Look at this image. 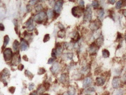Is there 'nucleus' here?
Instances as JSON below:
<instances>
[{
	"instance_id": "nucleus-1",
	"label": "nucleus",
	"mask_w": 126,
	"mask_h": 95,
	"mask_svg": "<svg viewBox=\"0 0 126 95\" xmlns=\"http://www.w3.org/2000/svg\"><path fill=\"white\" fill-rule=\"evenodd\" d=\"M62 69H63V63L61 60H56L53 65H51V67L50 68L51 74L54 76L61 74Z\"/></svg>"
},
{
	"instance_id": "nucleus-2",
	"label": "nucleus",
	"mask_w": 126,
	"mask_h": 95,
	"mask_svg": "<svg viewBox=\"0 0 126 95\" xmlns=\"http://www.w3.org/2000/svg\"><path fill=\"white\" fill-rule=\"evenodd\" d=\"M93 19V8L91 5H88L85 8V12L83 15V22H91Z\"/></svg>"
},
{
	"instance_id": "nucleus-3",
	"label": "nucleus",
	"mask_w": 126,
	"mask_h": 95,
	"mask_svg": "<svg viewBox=\"0 0 126 95\" xmlns=\"http://www.w3.org/2000/svg\"><path fill=\"white\" fill-rule=\"evenodd\" d=\"M33 20L34 22H36L37 24H42L44 22H45L48 20L45 11L37 13L36 14H35V16L33 18Z\"/></svg>"
},
{
	"instance_id": "nucleus-4",
	"label": "nucleus",
	"mask_w": 126,
	"mask_h": 95,
	"mask_svg": "<svg viewBox=\"0 0 126 95\" xmlns=\"http://www.w3.org/2000/svg\"><path fill=\"white\" fill-rule=\"evenodd\" d=\"M85 12V8L80 7L78 5L77 6H73L71 9V13L73 15V17L75 18H81L84 15Z\"/></svg>"
},
{
	"instance_id": "nucleus-5",
	"label": "nucleus",
	"mask_w": 126,
	"mask_h": 95,
	"mask_svg": "<svg viewBox=\"0 0 126 95\" xmlns=\"http://www.w3.org/2000/svg\"><path fill=\"white\" fill-rule=\"evenodd\" d=\"M101 26H102V22L100 20H99L97 19L91 21L90 22V24H89V28H90V30L93 33L99 30V28H101Z\"/></svg>"
},
{
	"instance_id": "nucleus-6",
	"label": "nucleus",
	"mask_w": 126,
	"mask_h": 95,
	"mask_svg": "<svg viewBox=\"0 0 126 95\" xmlns=\"http://www.w3.org/2000/svg\"><path fill=\"white\" fill-rule=\"evenodd\" d=\"M63 5H64V1H62V0H59V1H56L55 5L53 7V9L55 12V13L56 14V16L60 15L62 9H63Z\"/></svg>"
},
{
	"instance_id": "nucleus-7",
	"label": "nucleus",
	"mask_w": 126,
	"mask_h": 95,
	"mask_svg": "<svg viewBox=\"0 0 126 95\" xmlns=\"http://www.w3.org/2000/svg\"><path fill=\"white\" fill-rule=\"evenodd\" d=\"M54 51H55V53H56V58L57 59H60L62 57V56L64 53V48L62 47V43H57L56 47L54 48Z\"/></svg>"
},
{
	"instance_id": "nucleus-8",
	"label": "nucleus",
	"mask_w": 126,
	"mask_h": 95,
	"mask_svg": "<svg viewBox=\"0 0 126 95\" xmlns=\"http://www.w3.org/2000/svg\"><path fill=\"white\" fill-rule=\"evenodd\" d=\"M3 57L5 60V62H10L12 60V58L13 57V50L10 48H7L3 51Z\"/></svg>"
},
{
	"instance_id": "nucleus-9",
	"label": "nucleus",
	"mask_w": 126,
	"mask_h": 95,
	"mask_svg": "<svg viewBox=\"0 0 126 95\" xmlns=\"http://www.w3.org/2000/svg\"><path fill=\"white\" fill-rule=\"evenodd\" d=\"M58 81L60 84L62 85H66L68 84V81H69V74L68 72H62L59 75V78H58Z\"/></svg>"
},
{
	"instance_id": "nucleus-10",
	"label": "nucleus",
	"mask_w": 126,
	"mask_h": 95,
	"mask_svg": "<svg viewBox=\"0 0 126 95\" xmlns=\"http://www.w3.org/2000/svg\"><path fill=\"white\" fill-rule=\"evenodd\" d=\"M93 83V78L91 76H86L85 77V78L83 79L82 80V87L83 89H87L88 87L91 86V85Z\"/></svg>"
},
{
	"instance_id": "nucleus-11",
	"label": "nucleus",
	"mask_w": 126,
	"mask_h": 95,
	"mask_svg": "<svg viewBox=\"0 0 126 95\" xmlns=\"http://www.w3.org/2000/svg\"><path fill=\"white\" fill-rule=\"evenodd\" d=\"M45 12H46V15H47V19L49 21H52L54 20L55 18L57 17L56 14L55 13L54 11L53 8H50V7H48V8L45 9Z\"/></svg>"
},
{
	"instance_id": "nucleus-12",
	"label": "nucleus",
	"mask_w": 126,
	"mask_h": 95,
	"mask_svg": "<svg viewBox=\"0 0 126 95\" xmlns=\"http://www.w3.org/2000/svg\"><path fill=\"white\" fill-rule=\"evenodd\" d=\"M99 48L96 45V43L93 42L90 45H89L88 49V53L90 55H96L99 51Z\"/></svg>"
},
{
	"instance_id": "nucleus-13",
	"label": "nucleus",
	"mask_w": 126,
	"mask_h": 95,
	"mask_svg": "<svg viewBox=\"0 0 126 95\" xmlns=\"http://www.w3.org/2000/svg\"><path fill=\"white\" fill-rule=\"evenodd\" d=\"M122 83L121 82V79L119 77H114L112 80V82H111V85H112L113 89H117L121 88Z\"/></svg>"
},
{
	"instance_id": "nucleus-14",
	"label": "nucleus",
	"mask_w": 126,
	"mask_h": 95,
	"mask_svg": "<svg viewBox=\"0 0 126 95\" xmlns=\"http://www.w3.org/2000/svg\"><path fill=\"white\" fill-rule=\"evenodd\" d=\"M73 57H74V54L73 53V52H71V51H67L65 53L64 52L63 55H62V57L60 59H62V60H61L62 62L63 60L64 61H68V62H70V61H71L73 59Z\"/></svg>"
},
{
	"instance_id": "nucleus-15",
	"label": "nucleus",
	"mask_w": 126,
	"mask_h": 95,
	"mask_svg": "<svg viewBox=\"0 0 126 95\" xmlns=\"http://www.w3.org/2000/svg\"><path fill=\"white\" fill-rule=\"evenodd\" d=\"M106 82V77L104 76H98L95 80V83L97 86H102Z\"/></svg>"
},
{
	"instance_id": "nucleus-16",
	"label": "nucleus",
	"mask_w": 126,
	"mask_h": 95,
	"mask_svg": "<svg viewBox=\"0 0 126 95\" xmlns=\"http://www.w3.org/2000/svg\"><path fill=\"white\" fill-rule=\"evenodd\" d=\"M66 91L68 94V95H77V89L75 87V85H68Z\"/></svg>"
},
{
	"instance_id": "nucleus-17",
	"label": "nucleus",
	"mask_w": 126,
	"mask_h": 95,
	"mask_svg": "<svg viewBox=\"0 0 126 95\" xmlns=\"http://www.w3.org/2000/svg\"><path fill=\"white\" fill-rule=\"evenodd\" d=\"M28 43L27 41H26L25 39H24L23 38L21 39V42L19 43V50L22 51H27L28 49Z\"/></svg>"
},
{
	"instance_id": "nucleus-18",
	"label": "nucleus",
	"mask_w": 126,
	"mask_h": 95,
	"mask_svg": "<svg viewBox=\"0 0 126 95\" xmlns=\"http://www.w3.org/2000/svg\"><path fill=\"white\" fill-rule=\"evenodd\" d=\"M105 11L103 7H100L98 10H96V16H97V19L102 21L105 17Z\"/></svg>"
},
{
	"instance_id": "nucleus-19",
	"label": "nucleus",
	"mask_w": 126,
	"mask_h": 95,
	"mask_svg": "<svg viewBox=\"0 0 126 95\" xmlns=\"http://www.w3.org/2000/svg\"><path fill=\"white\" fill-rule=\"evenodd\" d=\"M11 62H12V64H13L15 65H17L20 64V62H21V57L19 56V53H15L13 55Z\"/></svg>"
},
{
	"instance_id": "nucleus-20",
	"label": "nucleus",
	"mask_w": 126,
	"mask_h": 95,
	"mask_svg": "<svg viewBox=\"0 0 126 95\" xmlns=\"http://www.w3.org/2000/svg\"><path fill=\"white\" fill-rule=\"evenodd\" d=\"M125 6H126V2L125 1H118V2H116L115 3V8L117 10H120Z\"/></svg>"
},
{
	"instance_id": "nucleus-21",
	"label": "nucleus",
	"mask_w": 126,
	"mask_h": 95,
	"mask_svg": "<svg viewBox=\"0 0 126 95\" xmlns=\"http://www.w3.org/2000/svg\"><path fill=\"white\" fill-rule=\"evenodd\" d=\"M94 42L96 43V45H97L99 48L101 47V46L103 45V43H104V38H103V36L101 34L97 39H95Z\"/></svg>"
},
{
	"instance_id": "nucleus-22",
	"label": "nucleus",
	"mask_w": 126,
	"mask_h": 95,
	"mask_svg": "<svg viewBox=\"0 0 126 95\" xmlns=\"http://www.w3.org/2000/svg\"><path fill=\"white\" fill-rule=\"evenodd\" d=\"M57 37L59 39H65L66 37V31L65 30H59L57 31Z\"/></svg>"
},
{
	"instance_id": "nucleus-23",
	"label": "nucleus",
	"mask_w": 126,
	"mask_h": 95,
	"mask_svg": "<svg viewBox=\"0 0 126 95\" xmlns=\"http://www.w3.org/2000/svg\"><path fill=\"white\" fill-rule=\"evenodd\" d=\"M13 51L16 53H18L19 51V42L17 40H15L13 43Z\"/></svg>"
},
{
	"instance_id": "nucleus-24",
	"label": "nucleus",
	"mask_w": 126,
	"mask_h": 95,
	"mask_svg": "<svg viewBox=\"0 0 126 95\" xmlns=\"http://www.w3.org/2000/svg\"><path fill=\"white\" fill-rule=\"evenodd\" d=\"M95 91H96V89L93 86H90V87H88V88L84 89V93L85 94V95H91L90 94L95 92Z\"/></svg>"
},
{
	"instance_id": "nucleus-25",
	"label": "nucleus",
	"mask_w": 126,
	"mask_h": 95,
	"mask_svg": "<svg viewBox=\"0 0 126 95\" xmlns=\"http://www.w3.org/2000/svg\"><path fill=\"white\" fill-rule=\"evenodd\" d=\"M46 91H47V89H46V88H45V86L44 85V84L39 85V86L38 87V89H37V90H36V91L38 92V94H39V95H42V94H44Z\"/></svg>"
},
{
	"instance_id": "nucleus-26",
	"label": "nucleus",
	"mask_w": 126,
	"mask_h": 95,
	"mask_svg": "<svg viewBox=\"0 0 126 95\" xmlns=\"http://www.w3.org/2000/svg\"><path fill=\"white\" fill-rule=\"evenodd\" d=\"M91 6L92 7L93 9H95V10H98L99 8H100V7H101L100 2H98V1H93V2H91Z\"/></svg>"
},
{
	"instance_id": "nucleus-27",
	"label": "nucleus",
	"mask_w": 126,
	"mask_h": 95,
	"mask_svg": "<svg viewBox=\"0 0 126 95\" xmlns=\"http://www.w3.org/2000/svg\"><path fill=\"white\" fill-rule=\"evenodd\" d=\"M35 11L37 13H39L42 11H44V7L43 6V5H42L41 3H38L36 6H35Z\"/></svg>"
},
{
	"instance_id": "nucleus-28",
	"label": "nucleus",
	"mask_w": 126,
	"mask_h": 95,
	"mask_svg": "<svg viewBox=\"0 0 126 95\" xmlns=\"http://www.w3.org/2000/svg\"><path fill=\"white\" fill-rule=\"evenodd\" d=\"M123 94H124V89L122 88L115 89L112 94V95H123Z\"/></svg>"
},
{
	"instance_id": "nucleus-29",
	"label": "nucleus",
	"mask_w": 126,
	"mask_h": 95,
	"mask_svg": "<svg viewBox=\"0 0 126 95\" xmlns=\"http://www.w3.org/2000/svg\"><path fill=\"white\" fill-rule=\"evenodd\" d=\"M102 54V57L105 59H107L110 57V52L108 49H103Z\"/></svg>"
},
{
	"instance_id": "nucleus-30",
	"label": "nucleus",
	"mask_w": 126,
	"mask_h": 95,
	"mask_svg": "<svg viewBox=\"0 0 126 95\" xmlns=\"http://www.w3.org/2000/svg\"><path fill=\"white\" fill-rule=\"evenodd\" d=\"M9 42H10V37L7 36V35H6L4 37V43H3V46H2L3 48L5 49V47L7 45V44L9 43Z\"/></svg>"
},
{
	"instance_id": "nucleus-31",
	"label": "nucleus",
	"mask_w": 126,
	"mask_h": 95,
	"mask_svg": "<svg viewBox=\"0 0 126 95\" xmlns=\"http://www.w3.org/2000/svg\"><path fill=\"white\" fill-rule=\"evenodd\" d=\"M120 79H121V82L122 85H126V71L122 74V77Z\"/></svg>"
},
{
	"instance_id": "nucleus-32",
	"label": "nucleus",
	"mask_w": 126,
	"mask_h": 95,
	"mask_svg": "<svg viewBox=\"0 0 126 95\" xmlns=\"http://www.w3.org/2000/svg\"><path fill=\"white\" fill-rule=\"evenodd\" d=\"M34 29H35V24H34V22L32 23L31 25H30L28 27H27V31H33V30H34Z\"/></svg>"
},
{
	"instance_id": "nucleus-33",
	"label": "nucleus",
	"mask_w": 126,
	"mask_h": 95,
	"mask_svg": "<svg viewBox=\"0 0 126 95\" xmlns=\"http://www.w3.org/2000/svg\"><path fill=\"white\" fill-rule=\"evenodd\" d=\"M45 71H46V70L44 68H39V71H38V74H39V75L44 74H45Z\"/></svg>"
},
{
	"instance_id": "nucleus-34",
	"label": "nucleus",
	"mask_w": 126,
	"mask_h": 95,
	"mask_svg": "<svg viewBox=\"0 0 126 95\" xmlns=\"http://www.w3.org/2000/svg\"><path fill=\"white\" fill-rule=\"evenodd\" d=\"M50 36L49 34H46V35H44V39H43V42H48L49 40H50Z\"/></svg>"
},
{
	"instance_id": "nucleus-35",
	"label": "nucleus",
	"mask_w": 126,
	"mask_h": 95,
	"mask_svg": "<svg viewBox=\"0 0 126 95\" xmlns=\"http://www.w3.org/2000/svg\"><path fill=\"white\" fill-rule=\"evenodd\" d=\"M56 61V59L53 58V57H50L49 59H48V64H50V65H53L54 63Z\"/></svg>"
},
{
	"instance_id": "nucleus-36",
	"label": "nucleus",
	"mask_w": 126,
	"mask_h": 95,
	"mask_svg": "<svg viewBox=\"0 0 126 95\" xmlns=\"http://www.w3.org/2000/svg\"><path fill=\"white\" fill-rule=\"evenodd\" d=\"M78 6L80 7H82V8H85V2L82 1V0H80V1L78 2Z\"/></svg>"
},
{
	"instance_id": "nucleus-37",
	"label": "nucleus",
	"mask_w": 126,
	"mask_h": 95,
	"mask_svg": "<svg viewBox=\"0 0 126 95\" xmlns=\"http://www.w3.org/2000/svg\"><path fill=\"white\" fill-rule=\"evenodd\" d=\"M34 89V84L33 83H30L29 85H28V89L30 91H33Z\"/></svg>"
},
{
	"instance_id": "nucleus-38",
	"label": "nucleus",
	"mask_w": 126,
	"mask_h": 95,
	"mask_svg": "<svg viewBox=\"0 0 126 95\" xmlns=\"http://www.w3.org/2000/svg\"><path fill=\"white\" fill-rule=\"evenodd\" d=\"M25 74L27 75V76H28V77H30V79H32V77H33V74L31 73V72H30V71H25Z\"/></svg>"
},
{
	"instance_id": "nucleus-39",
	"label": "nucleus",
	"mask_w": 126,
	"mask_h": 95,
	"mask_svg": "<svg viewBox=\"0 0 126 95\" xmlns=\"http://www.w3.org/2000/svg\"><path fill=\"white\" fill-rule=\"evenodd\" d=\"M121 12H122V14L123 15V17L126 18V9H123Z\"/></svg>"
},
{
	"instance_id": "nucleus-40",
	"label": "nucleus",
	"mask_w": 126,
	"mask_h": 95,
	"mask_svg": "<svg viewBox=\"0 0 126 95\" xmlns=\"http://www.w3.org/2000/svg\"><path fill=\"white\" fill-rule=\"evenodd\" d=\"M0 30H5V26L2 23H0Z\"/></svg>"
},
{
	"instance_id": "nucleus-41",
	"label": "nucleus",
	"mask_w": 126,
	"mask_h": 95,
	"mask_svg": "<svg viewBox=\"0 0 126 95\" xmlns=\"http://www.w3.org/2000/svg\"><path fill=\"white\" fill-rule=\"evenodd\" d=\"M30 95H39V94H38V92H37L36 91H33L30 94Z\"/></svg>"
},
{
	"instance_id": "nucleus-42",
	"label": "nucleus",
	"mask_w": 126,
	"mask_h": 95,
	"mask_svg": "<svg viewBox=\"0 0 126 95\" xmlns=\"http://www.w3.org/2000/svg\"><path fill=\"white\" fill-rule=\"evenodd\" d=\"M18 66V68H19V70H22L24 68V65H22V64H19V65H17Z\"/></svg>"
},
{
	"instance_id": "nucleus-43",
	"label": "nucleus",
	"mask_w": 126,
	"mask_h": 95,
	"mask_svg": "<svg viewBox=\"0 0 126 95\" xmlns=\"http://www.w3.org/2000/svg\"><path fill=\"white\" fill-rule=\"evenodd\" d=\"M108 3L110 4V5H114V4L116 3V2L115 1H108Z\"/></svg>"
},
{
	"instance_id": "nucleus-44",
	"label": "nucleus",
	"mask_w": 126,
	"mask_h": 95,
	"mask_svg": "<svg viewBox=\"0 0 126 95\" xmlns=\"http://www.w3.org/2000/svg\"><path fill=\"white\" fill-rule=\"evenodd\" d=\"M62 95H68V94L67 93V91H65V92L62 93Z\"/></svg>"
},
{
	"instance_id": "nucleus-45",
	"label": "nucleus",
	"mask_w": 126,
	"mask_h": 95,
	"mask_svg": "<svg viewBox=\"0 0 126 95\" xmlns=\"http://www.w3.org/2000/svg\"><path fill=\"white\" fill-rule=\"evenodd\" d=\"M42 95H50L49 94H47V93H44V94H42Z\"/></svg>"
},
{
	"instance_id": "nucleus-46",
	"label": "nucleus",
	"mask_w": 126,
	"mask_h": 95,
	"mask_svg": "<svg viewBox=\"0 0 126 95\" xmlns=\"http://www.w3.org/2000/svg\"><path fill=\"white\" fill-rule=\"evenodd\" d=\"M125 42H126V34H125Z\"/></svg>"
}]
</instances>
